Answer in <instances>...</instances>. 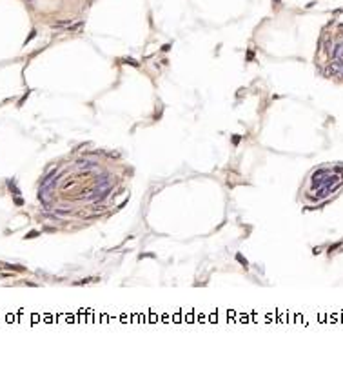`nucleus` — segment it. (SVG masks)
I'll use <instances>...</instances> for the list:
<instances>
[{
  "label": "nucleus",
  "instance_id": "f257e3e1",
  "mask_svg": "<svg viewBox=\"0 0 343 371\" xmlns=\"http://www.w3.org/2000/svg\"><path fill=\"white\" fill-rule=\"evenodd\" d=\"M343 189V164L325 162L312 168L300 189V200L307 207H318L334 198Z\"/></svg>",
  "mask_w": 343,
  "mask_h": 371
},
{
  "label": "nucleus",
  "instance_id": "f03ea898",
  "mask_svg": "<svg viewBox=\"0 0 343 371\" xmlns=\"http://www.w3.org/2000/svg\"><path fill=\"white\" fill-rule=\"evenodd\" d=\"M316 67L325 78L343 84V22L329 24L323 29L316 51Z\"/></svg>",
  "mask_w": 343,
  "mask_h": 371
}]
</instances>
